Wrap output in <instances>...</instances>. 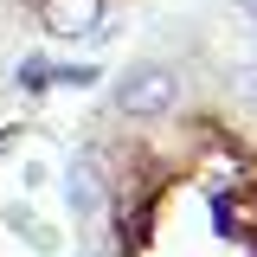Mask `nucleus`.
Returning <instances> with one entry per match:
<instances>
[{
	"instance_id": "nucleus-1",
	"label": "nucleus",
	"mask_w": 257,
	"mask_h": 257,
	"mask_svg": "<svg viewBox=\"0 0 257 257\" xmlns=\"http://www.w3.org/2000/svg\"><path fill=\"white\" fill-rule=\"evenodd\" d=\"M109 109H116V122H167L174 109H180V96H187V84H180V71L167 58H135V64H122L109 84Z\"/></svg>"
},
{
	"instance_id": "nucleus-2",
	"label": "nucleus",
	"mask_w": 257,
	"mask_h": 257,
	"mask_svg": "<svg viewBox=\"0 0 257 257\" xmlns=\"http://www.w3.org/2000/svg\"><path fill=\"white\" fill-rule=\"evenodd\" d=\"M116 7L109 0H32V20L45 39H58V45H90V32L109 20Z\"/></svg>"
},
{
	"instance_id": "nucleus-3",
	"label": "nucleus",
	"mask_w": 257,
	"mask_h": 257,
	"mask_svg": "<svg viewBox=\"0 0 257 257\" xmlns=\"http://www.w3.org/2000/svg\"><path fill=\"white\" fill-rule=\"evenodd\" d=\"M0 219H7V231H13V238H20L26 251H39V257H52V251L64 244V231L39 219V206H32L26 193H20V199H7V206H0Z\"/></svg>"
},
{
	"instance_id": "nucleus-4",
	"label": "nucleus",
	"mask_w": 257,
	"mask_h": 257,
	"mask_svg": "<svg viewBox=\"0 0 257 257\" xmlns=\"http://www.w3.org/2000/svg\"><path fill=\"white\" fill-rule=\"evenodd\" d=\"M109 84V71L96 58H58V71H52V90H84V96H96Z\"/></svg>"
},
{
	"instance_id": "nucleus-5",
	"label": "nucleus",
	"mask_w": 257,
	"mask_h": 257,
	"mask_svg": "<svg viewBox=\"0 0 257 257\" xmlns=\"http://www.w3.org/2000/svg\"><path fill=\"white\" fill-rule=\"evenodd\" d=\"M52 71H58L52 52H26V58L13 64V90L20 96H52Z\"/></svg>"
},
{
	"instance_id": "nucleus-6",
	"label": "nucleus",
	"mask_w": 257,
	"mask_h": 257,
	"mask_svg": "<svg viewBox=\"0 0 257 257\" xmlns=\"http://www.w3.org/2000/svg\"><path fill=\"white\" fill-rule=\"evenodd\" d=\"M26 135H32L26 122H0V161L13 155V148H20V142H26Z\"/></svg>"
},
{
	"instance_id": "nucleus-7",
	"label": "nucleus",
	"mask_w": 257,
	"mask_h": 257,
	"mask_svg": "<svg viewBox=\"0 0 257 257\" xmlns=\"http://www.w3.org/2000/svg\"><path fill=\"white\" fill-rule=\"evenodd\" d=\"M45 180H52V174H45L39 161H26V167H20V187H26V193H39V187H45Z\"/></svg>"
},
{
	"instance_id": "nucleus-8",
	"label": "nucleus",
	"mask_w": 257,
	"mask_h": 257,
	"mask_svg": "<svg viewBox=\"0 0 257 257\" xmlns=\"http://www.w3.org/2000/svg\"><path fill=\"white\" fill-rule=\"evenodd\" d=\"M231 7H238V13H244V20L257 26V0H231Z\"/></svg>"
}]
</instances>
